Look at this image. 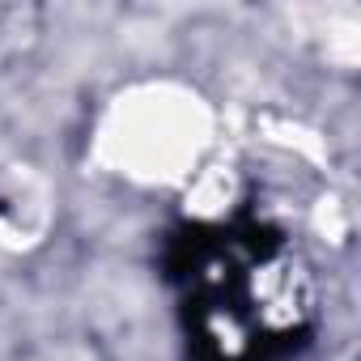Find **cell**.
I'll return each instance as SVG.
<instances>
[{"instance_id":"cell-2","label":"cell","mask_w":361,"mask_h":361,"mask_svg":"<svg viewBox=\"0 0 361 361\" xmlns=\"http://www.w3.org/2000/svg\"><path fill=\"white\" fill-rule=\"evenodd\" d=\"M51 226V192L35 170H9L0 178V243L30 247Z\"/></svg>"},{"instance_id":"cell-1","label":"cell","mask_w":361,"mask_h":361,"mask_svg":"<svg viewBox=\"0 0 361 361\" xmlns=\"http://www.w3.org/2000/svg\"><path fill=\"white\" fill-rule=\"evenodd\" d=\"M217 157V106L170 77L119 90L94 123V161L128 188L188 192Z\"/></svg>"}]
</instances>
